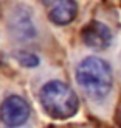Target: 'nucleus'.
<instances>
[{
  "mask_svg": "<svg viewBox=\"0 0 121 128\" xmlns=\"http://www.w3.org/2000/svg\"><path fill=\"white\" fill-rule=\"evenodd\" d=\"M73 88L93 116L103 120L113 117L118 84L113 62L99 53L76 50L70 56Z\"/></svg>",
  "mask_w": 121,
  "mask_h": 128,
  "instance_id": "nucleus-1",
  "label": "nucleus"
},
{
  "mask_svg": "<svg viewBox=\"0 0 121 128\" xmlns=\"http://www.w3.org/2000/svg\"><path fill=\"white\" fill-rule=\"evenodd\" d=\"M0 22L11 50H30L43 55L53 46L45 14L31 3H5Z\"/></svg>",
  "mask_w": 121,
  "mask_h": 128,
  "instance_id": "nucleus-2",
  "label": "nucleus"
},
{
  "mask_svg": "<svg viewBox=\"0 0 121 128\" xmlns=\"http://www.w3.org/2000/svg\"><path fill=\"white\" fill-rule=\"evenodd\" d=\"M31 91L45 116L54 120H67L79 111V95L61 69H42L31 81Z\"/></svg>",
  "mask_w": 121,
  "mask_h": 128,
  "instance_id": "nucleus-3",
  "label": "nucleus"
},
{
  "mask_svg": "<svg viewBox=\"0 0 121 128\" xmlns=\"http://www.w3.org/2000/svg\"><path fill=\"white\" fill-rule=\"evenodd\" d=\"M0 128H39L28 95L9 80H0Z\"/></svg>",
  "mask_w": 121,
  "mask_h": 128,
  "instance_id": "nucleus-4",
  "label": "nucleus"
},
{
  "mask_svg": "<svg viewBox=\"0 0 121 128\" xmlns=\"http://www.w3.org/2000/svg\"><path fill=\"white\" fill-rule=\"evenodd\" d=\"M81 41L92 53H99L110 48L115 42V33L109 24L101 19L88 20L81 31Z\"/></svg>",
  "mask_w": 121,
  "mask_h": 128,
  "instance_id": "nucleus-5",
  "label": "nucleus"
},
{
  "mask_svg": "<svg viewBox=\"0 0 121 128\" xmlns=\"http://www.w3.org/2000/svg\"><path fill=\"white\" fill-rule=\"evenodd\" d=\"M45 17L48 22L54 25H68L73 22L78 12V3L70 0H61V2H45Z\"/></svg>",
  "mask_w": 121,
  "mask_h": 128,
  "instance_id": "nucleus-6",
  "label": "nucleus"
},
{
  "mask_svg": "<svg viewBox=\"0 0 121 128\" xmlns=\"http://www.w3.org/2000/svg\"><path fill=\"white\" fill-rule=\"evenodd\" d=\"M11 56L23 69H37L40 64L42 55L36 52H30V50H11Z\"/></svg>",
  "mask_w": 121,
  "mask_h": 128,
  "instance_id": "nucleus-7",
  "label": "nucleus"
},
{
  "mask_svg": "<svg viewBox=\"0 0 121 128\" xmlns=\"http://www.w3.org/2000/svg\"><path fill=\"white\" fill-rule=\"evenodd\" d=\"M113 67H115L117 76L121 81V44H120V48H118V52H117V58H115V64H113Z\"/></svg>",
  "mask_w": 121,
  "mask_h": 128,
  "instance_id": "nucleus-8",
  "label": "nucleus"
},
{
  "mask_svg": "<svg viewBox=\"0 0 121 128\" xmlns=\"http://www.w3.org/2000/svg\"><path fill=\"white\" fill-rule=\"evenodd\" d=\"M118 124H120V128H121V108L118 110Z\"/></svg>",
  "mask_w": 121,
  "mask_h": 128,
  "instance_id": "nucleus-9",
  "label": "nucleus"
},
{
  "mask_svg": "<svg viewBox=\"0 0 121 128\" xmlns=\"http://www.w3.org/2000/svg\"><path fill=\"white\" fill-rule=\"evenodd\" d=\"M65 128H85V126H65Z\"/></svg>",
  "mask_w": 121,
  "mask_h": 128,
  "instance_id": "nucleus-10",
  "label": "nucleus"
}]
</instances>
